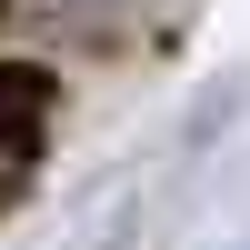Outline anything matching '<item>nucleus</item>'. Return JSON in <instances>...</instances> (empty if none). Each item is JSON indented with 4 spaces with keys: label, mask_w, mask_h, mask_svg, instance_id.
Listing matches in <instances>:
<instances>
[{
    "label": "nucleus",
    "mask_w": 250,
    "mask_h": 250,
    "mask_svg": "<svg viewBox=\"0 0 250 250\" xmlns=\"http://www.w3.org/2000/svg\"><path fill=\"white\" fill-rule=\"evenodd\" d=\"M40 110H50V80H40L30 60H0V140H30Z\"/></svg>",
    "instance_id": "f257e3e1"
},
{
    "label": "nucleus",
    "mask_w": 250,
    "mask_h": 250,
    "mask_svg": "<svg viewBox=\"0 0 250 250\" xmlns=\"http://www.w3.org/2000/svg\"><path fill=\"white\" fill-rule=\"evenodd\" d=\"M60 10H90V20H110V10H130V0H60Z\"/></svg>",
    "instance_id": "f03ea898"
}]
</instances>
